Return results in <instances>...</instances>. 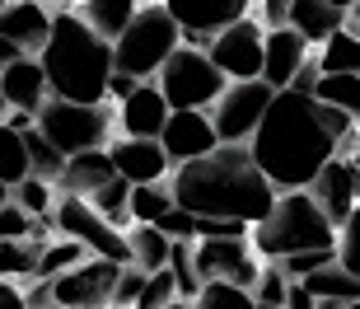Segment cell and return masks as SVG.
<instances>
[{
  "label": "cell",
  "mask_w": 360,
  "mask_h": 309,
  "mask_svg": "<svg viewBox=\"0 0 360 309\" xmlns=\"http://www.w3.org/2000/svg\"><path fill=\"white\" fill-rule=\"evenodd\" d=\"M262 174L276 183V192L309 188L323 174V164L337 155H351L360 146V122L342 108L323 103L319 94L276 89L267 118L248 141Z\"/></svg>",
  "instance_id": "1"
},
{
  "label": "cell",
  "mask_w": 360,
  "mask_h": 309,
  "mask_svg": "<svg viewBox=\"0 0 360 309\" xmlns=\"http://www.w3.org/2000/svg\"><path fill=\"white\" fill-rule=\"evenodd\" d=\"M174 197L178 206L197 215H229V220H267L276 206V183L262 174V164L253 160V146H220L201 160L174 164Z\"/></svg>",
  "instance_id": "2"
},
{
  "label": "cell",
  "mask_w": 360,
  "mask_h": 309,
  "mask_svg": "<svg viewBox=\"0 0 360 309\" xmlns=\"http://www.w3.org/2000/svg\"><path fill=\"white\" fill-rule=\"evenodd\" d=\"M42 66L52 80V99H70V103H112L108 99V80L117 70V47L103 38L98 28L70 5H56L52 38L42 47Z\"/></svg>",
  "instance_id": "3"
},
{
  "label": "cell",
  "mask_w": 360,
  "mask_h": 309,
  "mask_svg": "<svg viewBox=\"0 0 360 309\" xmlns=\"http://www.w3.org/2000/svg\"><path fill=\"white\" fill-rule=\"evenodd\" d=\"M253 244L262 258H290L304 248H337V225L333 215L314 202L309 188L281 192L276 206L267 211V220L253 225Z\"/></svg>",
  "instance_id": "4"
},
{
  "label": "cell",
  "mask_w": 360,
  "mask_h": 309,
  "mask_svg": "<svg viewBox=\"0 0 360 309\" xmlns=\"http://www.w3.org/2000/svg\"><path fill=\"white\" fill-rule=\"evenodd\" d=\"M112 47H117V70H131L141 80H155L164 70V61L183 47V24L169 14L164 0H146L141 14L127 24V33Z\"/></svg>",
  "instance_id": "5"
},
{
  "label": "cell",
  "mask_w": 360,
  "mask_h": 309,
  "mask_svg": "<svg viewBox=\"0 0 360 309\" xmlns=\"http://www.w3.org/2000/svg\"><path fill=\"white\" fill-rule=\"evenodd\" d=\"M112 122L117 108L108 103H70V99H47V108L38 113V127L47 132L61 155H80V150H98L112 141Z\"/></svg>",
  "instance_id": "6"
},
{
  "label": "cell",
  "mask_w": 360,
  "mask_h": 309,
  "mask_svg": "<svg viewBox=\"0 0 360 309\" xmlns=\"http://www.w3.org/2000/svg\"><path fill=\"white\" fill-rule=\"evenodd\" d=\"M155 80H160V89L169 94L174 108H215V99L229 89V75L211 61V52H201L192 42H183L164 61V70Z\"/></svg>",
  "instance_id": "7"
},
{
  "label": "cell",
  "mask_w": 360,
  "mask_h": 309,
  "mask_svg": "<svg viewBox=\"0 0 360 309\" xmlns=\"http://www.w3.org/2000/svg\"><path fill=\"white\" fill-rule=\"evenodd\" d=\"M52 220H56V234L80 239L94 258L131 263V239H127V229H117L94 202H84V197H70V192H61V202H56Z\"/></svg>",
  "instance_id": "8"
},
{
  "label": "cell",
  "mask_w": 360,
  "mask_h": 309,
  "mask_svg": "<svg viewBox=\"0 0 360 309\" xmlns=\"http://www.w3.org/2000/svg\"><path fill=\"white\" fill-rule=\"evenodd\" d=\"M271 99H276V89L267 80H229V89L211 108L220 141L225 146H248L257 136V127H262V118H267Z\"/></svg>",
  "instance_id": "9"
},
{
  "label": "cell",
  "mask_w": 360,
  "mask_h": 309,
  "mask_svg": "<svg viewBox=\"0 0 360 309\" xmlns=\"http://www.w3.org/2000/svg\"><path fill=\"white\" fill-rule=\"evenodd\" d=\"M211 61L225 70L229 80H262V61H267V24L257 14H243L239 24L220 28L211 38Z\"/></svg>",
  "instance_id": "10"
},
{
  "label": "cell",
  "mask_w": 360,
  "mask_h": 309,
  "mask_svg": "<svg viewBox=\"0 0 360 309\" xmlns=\"http://www.w3.org/2000/svg\"><path fill=\"white\" fill-rule=\"evenodd\" d=\"M122 267L127 263H112V258H84L80 267L61 272L52 282L56 309H103V305H112Z\"/></svg>",
  "instance_id": "11"
},
{
  "label": "cell",
  "mask_w": 360,
  "mask_h": 309,
  "mask_svg": "<svg viewBox=\"0 0 360 309\" xmlns=\"http://www.w3.org/2000/svg\"><path fill=\"white\" fill-rule=\"evenodd\" d=\"M267 258L253 239H197V272L201 282H234L253 291Z\"/></svg>",
  "instance_id": "12"
},
{
  "label": "cell",
  "mask_w": 360,
  "mask_h": 309,
  "mask_svg": "<svg viewBox=\"0 0 360 309\" xmlns=\"http://www.w3.org/2000/svg\"><path fill=\"white\" fill-rule=\"evenodd\" d=\"M108 155H112V164L127 183H164L174 174V155L160 136H112Z\"/></svg>",
  "instance_id": "13"
},
{
  "label": "cell",
  "mask_w": 360,
  "mask_h": 309,
  "mask_svg": "<svg viewBox=\"0 0 360 309\" xmlns=\"http://www.w3.org/2000/svg\"><path fill=\"white\" fill-rule=\"evenodd\" d=\"M160 141L169 146L174 164L201 160V155H211V150L225 146V141H220V132H215L211 108H174V118H169V127H164Z\"/></svg>",
  "instance_id": "14"
},
{
  "label": "cell",
  "mask_w": 360,
  "mask_h": 309,
  "mask_svg": "<svg viewBox=\"0 0 360 309\" xmlns=\"http://www.w3.org/2000/svg\"><path fill=\"white\" fill-rule=\"evenodd\" d=\"M309 192H314V202H319L323 211L333 215V225L342 229L351 220V211L360 206V174H356V164H351L347 155L328 160V164H323V174L309 183Z\"/></svg>",
  "instance_id": "15"
},
{
  "label": "cell",
  "mask_w": 360,
  "mask_h": 309,
  "mask_svg": "<svg viewBox=\"0 0 360 309\" xmlns=\"http://www.w3.org/2000/svg\"><path fill=\"white\" fill-rule=\"evenodd\" d=\"M169 118H174V103H169V94L160 89V80H141V89L117 103L122 136H164Z\"/></svg>",
  "instance_id": "16"
},
{
  "label": "cell",
  "mask_w": 360,
  "mask_h": 309,
  "mask_svg": "<svg viewBox=\"0 0 360 309\" xmlns=\"http://www.w3.org/2000/svg\"><path fill=\"white\" fill-rule=\"evenodd\" d=\"M314 56V42L300 28H267V61H262V80L271 89H290L295 75L304 70V61Z\"/></svg>",
  "instance_id": "17"
},
{
  "label": "cell",
  "mask_w": 360,
  "mask_h": 309,
  "mask_svg": "<svg viewBox=\"0 0 360 309\" xmlns=\"http://www.w3.org/2000/svg\"><path fill=\"white\" fill-rule=\"evenodd\" d=\"M0 94L10 99V108H28V113H42L47 99H52V80H47V66H42V56L24 52L14 56L5 75H0Z\"/></svg>",
  "instance_id": "18"
},
{
  "label": "cell",
  "mask_w": 360,
  "mask_h": 309,
  "mask_svg": "<svg viewBox=\"0 0 360 309\" xmlns=\"http://www.w3.org/2000/svg\"><path fill=\"white\" fill-rule=\"evenodd\" d=\"M52 19L56 10L52 5H38V0H10V10L0 14V38H10L19 52H33L38 56L52 38Z\"/></svg>",
  "instance_id": "19"
},
{
  "label": "cell",
  "mask_w": 360,
  "mask_h": 309,
  "mask_svg": "<svg viewBox=\"0 0 360 309\" xmlns=\"http://www.w3.org/2000/svg\"><path fill=\"white\" fill-rule=\"evenodd\" d=\"M169 14L187 33H220V28L239 24L243 14H253V0H164Z\"/></svg>",
  "instance_id": "20"
},
{
  "label": "cell",
  "mask_w": 360,
  "mask_h": 309,
  "mask_svg": "<svg viewBox=\"0 0 360 309\" xmlns=\"http://www.w3.org/2000/svg\"><path fill=\"white\" fill-rule=\"evenodd\" d=\"M112 178H117V164H112L108 146H98V150H80V155H70V160H66V174L56 178V188L89 202L94 192L108 188Z\"/></svg>",
  "instance_id": "21"
},
{
  "label": "cell",
  "mask_w": 360,
  "mask_h": 309,
  "mask_svg": "<svg viewBox=\"0 0 360 309\" xmlns=\"http://www.w3.org/2000/svg\"><path fill=\"white\" fill-rule=\"evenodd\" d=\"M290 28H300L314 47H323L337 28H347V10H342L337 0H295L290 5Z\"/></svg>",
  "instance_id": "22"
},
{
  "label": "cell",
  "mask_w": 360,
  "mask_h": 309,
  "mask_svg": "<svg viewBox=\"0 0 360 309\" xmlns=\"http://www.w3.org/2000/svg\"><path fill=\"white\" fill-rule=\"evenodd\" d=\"M304 282H309V291H314L328 309H351L360 300V277L347 272L342 263H328V267H319L314 277H304Z\"/></svg>",
  "instance_id": "23"
},
{
  "label": "cell",
  "mask_w": 360,
  "mask_h": 309,
  "mask_svg": "<svg viewBox=\"0 0 360 309\" xmlns=\"http://www.w3.org/2000/svg\"><path fill=\"white\" fill-rule=\"evenodd\" d=\"M141 5H146V0H75V10H80L84 19H89L103 38H112V42L127 33V24L141 14Z\"/></svg>",
  "instance_id": "24"
},
{
  "label": "cell",
  "mask_w": 360,
  "mask_h": 309,
  "mask_svg": "<svg viewBox=\"0 0 360 309\" xmlns=\"http://www.w3.org/2000/svg\"><path fill=\"white\" fill-rule=\"evenodd\" d=\"M127 239H131V263H141L146 272H164V267H169L174 239H169L160 225H131V229H127Z\"/></svg>",
  "instance_id": "25"
},
{
  "label": "cell",
  "mask_w": 360,
  "mask_h": 309,
  "mask_svg": "<svg viewBox=\"0 0 360 309\" xmlns=\"http://www.w3.org/2000/svg\"><path fill=\"white\" fill-rule=\"evenodd\" d=\"M174 206H178V197H174V183L169 178L164 183H136L131 188V220L136 225H160Z\"/></svg>",
  "instance_id": "26"
},
{
  "label": "cell",
  "mask_w": 360,
  "mask_h": 309,
  "mask_svg": "<svg viewBox=\"0 0 360 309\" xmlns=\"http://www.w3.org/2000/svg\"><path fill=\"white\" fill-rule=\"evenodd\" d=\"M33 174V155H28V136L14 132L10 122H0V183H24Z\"/></svg>",
  "instance_id": "27"
},
{
  "label": "cell",
  "mask_w": 360,
  "mask_h": 309,
  "mask_svg": "<svg viewBox=\"0 0 360 309\" xmlns=\"http://www.w3.org/2000/svg\"><path fill=\"white\" fill-rule=\"evenodd\" d=\"M323 56V75H347V70H360V33L356 28H337L333 38L319 47Z\"/></svg>",
  "instance_id": "28"
},
{
  "label": "cell",
  "mask_w": 360,
  "mask_h": 309,
  "mask_svg": "<svg viewBox=\"0 0 360 309\" xmlns=\"http://www.w3.org/2000/svg\"><path fill=\"white\" fill-rule=\"evenodd\" d=\"M84 258H94V253H89V248H84L80 239H70V234H61V239L42 244V258H38V277H42V282H56L61 272L80 267Z\"/></svg>",
  "instance_id": "29"
},
{
  "label": "cell",
  "mask_w": 360,
  "mask_h": 309,
  "mask_svg": "<svg viewBox=\"0 0 360 309\" xmlns=\"http://www.w3.org/2000/svg\"><path fill=\"white\" fill-rule=\"evenodd\" d=\"M38 258H42V244H28V239H0V277H14V282H33V277H38Z\"/></svg>",
  "instance_id": "30"
},
{
  "label": "cell",
  "mask_w": 360,
  "mask_h": 309,
  "mask_svg": "<svg viewBox=\"0 0 360 309\" xmlns=\"http://www.w3.org/2000/svg\"><path fill=\"white\" fill-rule=\"evenodd\" d=\"M10 197L24 206L28 215H52V211H56V202H61V188H56L52 178H42V174H28L24 183H14Z\"/></svg>",
  "instance_id": "31"
},
{
  "label": "cell",
  "mask_w": 360,
  "mask_h": 309,
  "mask_svg": "<svg viewBox=\"0 0 360 309\" xmlns=\"http://www.w3.org/2000/svg\"><path fill=\"white\" fill-rule=\"evenodd\" d=\"M131 188H136V183H127V178L117 174L112 183H108V188H98V192H94L89 202L98 206V211H103V215H108V220H112L117 229H131V225H136V220H131Z\"/></svg>",
  "instance_id": "32"
},
{
  "label": "cell",
  "mask_w": 360,
  "mask_h": 309,
  "mask_svg": "<svg viewBox=\"0 0 360 309\" xmlns=\"http://www.w3.org/2000/svg\"><path fill=\"white\" fill-rule=\"evenodd\" d=\"M314 94H319L323 103L342 108V113H351V118L360 122V70H347V75H323Z\"/></svg>",
  "instance_id": "33"
},
{
  "label": "cell",
  "mask_w": 360,
  "mask_h": 309,
  "mask_svg": "<svg viewBox=\"0 0 360 309\" xmlns=\"http://www.w3.org/2000/svg\"><path fill=\"white\" fill-rule=\"evenodd\" d=\"M169 272H174L183 300H197L201 296V272H197V239H174V258H169Z\"/></svg>",
  "instance_id": "34"
},
{
  "label": "cell",
  "mask_w": 360,
  "mask_h": 309,
  "mask_svg": "<svg viewBox=\"0 0 360 309\" xmlns=\"http://www.w3.org/2000/svg\"><path fill=\"white\" fill-rule=\"evenodd\" d=\"M192 309H257V296L234 282H206L201 296L192 300Z\"/></svg>",
  "instance_id": "35"
},
{
  "label": "cell",
  "mask_w": 360,
  "mask_h": 309,
  "mask_svg": "<svg viewBox=\"0 0 360 309\" xmlns=\"http://www.w3.org/2000/svg\"><path fill=\"white\" fill-rule=\"evenodd\" d=\"M28 136V155H33V174H42V178H61L66 174V160L70 155H61V150L52 146V141H47V132H42V127H33V132H24Z\"/></svg>",
  "instance_id": "36"
},
{
  "label": "cell",
  "mask_w": 360,
  "mask_h": 309,
  "mask_svg": "<svg viewBox=\"0 0 360 309\" xmlns=\"http://www.w3.org/2000/svg\"><path fill=\"white\" fill-rule=\"evenodd\" d=\"M290 286H295V277L281 267L276 258H267V263H262V277H257V286H253V296H257V305H285Z\"/></svg>",
  "instance_id": "37"
},
{
  "label": "cell",
  "mask_w": 360,
  "mask_h": 309,
  "mask_svg": "<svg viewBox=\"0 0 360 309\" xmlns=\"http://www.w3.org/2000/svg\"><path fill=\"white\" fill-rule=\"evenodd\" d=\"M174 300H183V291H178L174 272L164 267V272H150L146 291H141V300H136L131 309H169V305H174Z\"/></svg>",
  "instance_id": "38"
},
{
  "label": "cell",
  "mask_w": 360,
  "mask_h": 309,
  "mask_svg": "<svg viewBox=\"0 0 360 309\" xmlns=\"http://www.w3.org/2000/svg\"><path fill=\"white\" fill-rule=\"evenodd\" d=\"M33 234H38V215H28L10 197V202L0 206V239H33Z\"/></svg>",
  "instance_id": "39"
},
{
  "label": "cell",
  "mask_w": 360,
  "mask_h": 309,
  "mask_svg": "<svg viewBox=\"0 0 360 309\" xmlns=\"http://www.w3.org/2000/svg\"><path fill=\"white\" fill-rule=\"evenodd\" d=\"M281 267L290 272L295 282H304V277H314L319 267H328V263H337V248H304V253H290V258H276Z\"/></svg>",
  "instance_id": "40"
},
{
  "label": "cell",
  "mask_w": 360,
  "mask_h": 309,
  "mask_svg": "<svg viewBox=\"0 0 360 309\" xmlns=\"http://www.w3.org/2000/svg\"><path fill=\"white\" fill-rule=\"evenodd\" d=\"M337 263L360 277V206L351 211V220L337 229Z\"/></svg>",
  "instance_id": "41"
},
{
  "label": "cell",
  "mask_w": 360,
  "mask_h": 309,
  "mask_svg": "<svg viewBox=\"0 0 360 309\" xmlns=\"http://www.w3.org/2000/svg\"><path fill=\"white\" fill-rule=\"evenodd\" d=\"M146 282H150V272L141 263H127L117 277V291H112V309H131L141 300V291H146Z\"/></svg>",
  "instance_id": "42"
},
{
  "label": "cell",
  "mask_w": 360,
  "mask_h": 309,
  "mask_svg": "<svg viewBox=\"0 0 360 309\" xmlns=\"http://www.w3.org/2000/svg\"><path fill=\"white\" fill-rule=\"evenodd\" d=\"M160 229L169 239H201V215L187 211V206H174V211L160 220Z\"/></svg>",
  "instance_id": "43"
},
{
  "label": "cell",
  "mask_w": 360,
  "mask_h": 309,
  "mask_svg": "<svg viewBox=\"0 0 360 309\" xmlns=\"http://www.w3.org/2000/svg\"><path fill=\"white\" fill-rule=\"evenodd\" d=\"M290 5L295 0H257V19L267 28H285L290 24Z\"/></svg>",
  "instance_id": "44"
},
{
  "label": "cell",
  "mask_w": 360,
  "mask_h": 309,
  "mask_svg": "<svg viewBox=\"0 0 360 309\" xmlns=\"http://www.w3.org/2000/svg\"><path fill=\"white\" fill-rule=\"evenodd\" d=\"M319 80H323V56L314 52V56L304 61V70L295 75V84H290V89H300V94H314V89H319Z\"/></svg>",
  "instance_id": "45"
},
{
  "label": "cell",
  "mask_w": 360,
  "mask_h": 309,
  "mask_svg": "<svg viewBox=\"0 0 360 309\" xmlns=\"http://www.w3.org/2000/svg\"><path fill=\"white\" fill-rule=\"evenodd\" d=\"M136 89H141V75H131V70H112V80H108V99H112V103L131 99Z\"/></svg>",
  "instance_id": "46"
},
{
  "label": "cell",
  "mask_w": 360,
  "mask_h": 309,
  "mask_svg": "<svg viewBox=\"0 0 360 309\" xmlns=\"http://www.w3.org/2000/svg\"><path fill=\"white\" fill-rule=\"evenodd\" d=\"M0 309H28V291L14 277H0Z\"/></svg>",
  "instance_id": "47"
},
{
  "label": "cell",
  "mask_w": 360,
  "mask_h": 309,
  "mask_svg": "<svg viewBox=\"0 0 360 309\" xmlns=\"http://www.w3.org/2000/svg\"><path fill=\"white\" fill-rule=\"evenodd\" d=\"M285 309H323V300L309 291V282H295L290 296H285Z\"/></svg>",
  "instance_id": "48"
},
{
  "label": "cell",
  "mask_w": 360,
  "mask_h": 309,
  "mask_svg": "<svg viewBox=\"0 0 360 309\" xmlns=\"http://www.w3.org/2000/svg\"><path fill=\"white\" fill-rule=\"evenodd\" d=\"M14 56H24V52H19V47H14L10 38H0V75H5V66H10Z\"/></svg>",
  "instance_id": "49"
},
{
  "label": "cell",
  "mask_w": 360,
  "mask_h": 309,
  "mask_svg": "<svg viewBox=\"0 0 360 309\" xmlns=\"http://www.w3.org/2000/svg\"><path fill=\"white\" fill-rule=\"evenodd\" d=\"M347 24H351V28H356V33H360V0H356V5H351V10H347Z\"/></svg>",
  "instance_id": "50"
},
{
  "label": "cell",
  "mask_w": 360,
  "mask_h": 309,
  "mask_svg": "<svg viewBox=\"0 0 360 309\" xmlns=\"http://www.w3.org/2000/svg\"><path fill=\"white\" fill-rule=\"evenodd\" d=\"M5 118H10V99L0 94V122H5Z\"/></svg>",
  "instance_id": "51"
},
{
  "label": "cell",
  "mask_w": 360,
  "mask_h": 309,
  "mask_svg": "<svg viewBox=\"0 0 360 309\" xmlns=\"http://www.w3.org/2000/svg\"><path fill=\"white\" fill-rule=\"evenodd\" d=\"M10 192H14V188H10V183H0V206L10 202Z\"/></svg>",
  "instance_id": "52"
},
{
  "label": "cell",
  "mask_w": 360,
  "mask_h": 309,
  "mask_svg": "<svg viewBox=\"0 0 360 309\" xmlns=\"http://www.w3.org/2000/svg\"><path fill=\"white\" fill-rule=\"evenodd\" d=\"M169 309H192V300H174V305H169Z\"/></svg>",
  "instance_id": "53"
},
{
  "label": "cell",
  "mask_w": 360,
  "mask_h": 309,
  "mask_svg": "<svg viewBox=\"0 0 360 309\" xmlns=\"http://www.w3.org/2000/svg\"><path fill=\"white\" fill-rule=\"evenodd\" d=\"M38 5H52V10H56V5H66V0H38Z\"/></svg>",
  "instance_id": "54"
},
{
  "label": "cell",
  "mask_w": 360,
  "mask_h": 309,
  "mask_svg": "<svg viewBox=\"0 0 360 309\" xmlns=\"http://www.w3.org/2000/svg\"><path fill=\"white\" fill-rule=\"evenodd\" d=\"M337 5H342V10H351V5H356V0H337Z\"/></svg>",
  "instance_id": "55"
},
{
  "label": "cell",
  "mask_w": 360,
  "mask_h": 309,
  "mask_svg": "<svg viewBox=\"0 0 360 309\" xmlns=\"http://www.w3.org/2000/svg\"><path fill=\"white\" fill-rule=\"evenodd\" d=\"M257 309H285V305H257Z\"/></svg>",
  "instance_id": "56"
},
{
  "label": "cell",
  "mask_w": 360,
  "mask_h": 309,
  "mask_svg": "<svg viewBox=\"0 0 360 309\" xmlns=\"http://www.w3.org/2000/svg\"><path fill=\"white\" fill-rule=\"evenodd\" d=\"M5 10H10V0H0V14H5Z\"/></svg>",
  "instance_id": "57"
},
{
  "label": "cell",
  "mask_w": 360,
  "mask_h": 309,
  "mask_svg": "<svg viewBox=\"0 0 360 309\" xmlns=\"http://www.w3.org/2000/svg\"><path fill=\"white\" fill-rule=\"evenodd\" d=\"M351 309H360V300H356V305H351Z\"/></svg>",
  "instance_id": "58"
},
{
  "label": "cell",
  "mask_w": 360,
  "mask_h": 309,
  "mask_svg": "<svg viewBox=\"0 0 360 309\" xmlns=\"http://www.w3.org/2000/svg\"><path fill=\"white\" fill-rule=\"evenodd\" d=\"M103 309H112V305H103Z\"/></svg>",
  "instance_id": "59"
},
{
  "label": "cell",
  "mask_w": 360,
  "mask_h": 309,
  "mask_svg": "<svg viewBox=\"0 0 360 309\" xmlns=\"http://www.w3.org/2000/svg\"><path fill=\"white\" fill-rule=\"evenodd\" d=\"M323 309H328V305H323Z\"/></svg>",
  "instance_id": "60"
}]
</instances>
